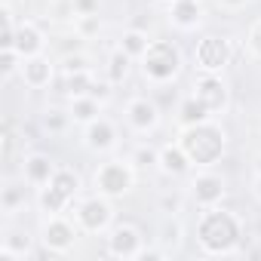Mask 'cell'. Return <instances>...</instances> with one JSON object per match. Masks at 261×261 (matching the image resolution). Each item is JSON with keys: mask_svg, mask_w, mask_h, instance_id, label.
Returning a JSON list of instances; mask_svg holds the SVG:
<instances>
[{"mask_svg": "<svg viewBox=\"0 0 261 261\" xmlns=\"http://www.w3.org/2000/svg\"><path fill=\"white\" fill-rule=\"evenodd\" d=\"M194 233H197V249L203 255L224 258V255L240 252L246 227H243V218L237 212H230L224 206H209V209H200Z\"/></svg>", "mask_w": 261, "mask_h": 261, "instance_id": "1", "label": "cell"}, {"mask_svg": "<svg viewBox=\"0 0 261 261\" xmlns=\"http://www.w3.org/2000/svg\"><path fill=\"white\" fill-rule=\"evenodd\" d=\"M178 145L185 148V154L191 157V163L197 169H212L221 163V157L227 151V133L221 123L203 120L197 126L178 129Z\"/></svg>", "mask_w": 261, "mask_h": 261, "instance_id": "2", "label": "cell"}, {"mask_svg": "<svg viewBox=\"0 0 261 261\" xmlns=\"http://www.w3.org/2000/svg\"><path fill=\"white\" fill-rule=\"evenodd\" d=\"M139 71L151 86H169L181 77L185 71V56L178 49V43L172 40H154L148 46V53L139 59Z\"/></svg>", "mask_w": 261, "mask_h": 261, "instance_id": "3", "label": "cell"}, {"mask_svg": "<svg viewBox=\"0 0 261 261\" xmlns=\"http://www.w3.org/2000/svg\"><path fill=\"white\" fill-rule=\"evenodd\" d=\"M80 191H83V178H80V172L71 169V166H59L56 175L49 178V185L37 191L40 212H46V215L71 212L74 203L80 200Z\"/></svg>", "mask_w": 261, "mask_h": 261, "instance_id": "4", "label": "cell"}, {"mask_svg": "<svg viewBox=\"0 0 261 261\" xmlns=\"http://www.w3.org/2000/svg\"><path fill=\"white\" fill-rule=\"evenodd\" d=\"M136 172H139V169L129 163V160L111 157V160H105V163L95 166V172H92V188H95L98 194L111 197V200H120V197H126V194H133V188H136Z\"/></svg>", "mask_w": 261, "mask_h": 261, "instance_id": "5", "label": "cell"}, {"mask_svg": "<svg viewBox=\"0 0 261 261\" xmlns=\"http://www.w3.org/2000/svg\"><path fill=\"white\" fill-rule=\"evenodd\" d=\"M71 215H74V221H77V227L83 233H108L114 227V218H117L114 200L105 197V194H98V191L89 194V197H80L74 203Z\"/></svg>", "mask_w": 261, "mask_h": 261, "instance_id": "6", "label": "cell"}, {"mask_svg": "<svg viewBox=\"0 0 261 261\" xmlns=\"http://www.w3.org/2000/svg\"><path fill=\"white\" fill-rule=\"evenodd\" d=\"M77 237H80L77 221L68 218V212H62V215H46L43 218L37 240H40L43 252H49V255H68L77 246Z\"/></svg>", "mask_w": 261, "mask_h": 261, "instance_id": "7", "label": "cell"}, {"mask_svg": "<svg viewBox=\"0 0 261 261\" xmlns=\"http://www.w3.org/2000/svg\"><path fill=\"white\" fill-rule=\"evenodd\" d=\"M233 59V43L218 34H206L194 46V68L200 74H221Z\"/></svg>", "mask_w": 261, "mask_h": 261, "instance_id": "8", "label": "cell"}, {"mask_svg": "<svg viewBox=\"0 0 261 261\" xmlns=\"http://www.w3.org/2000/svg\"><path fill=\"white\" fill-rule=\"evenodd\" d=\"M145 246H148L145 233L136 224H129V221H120V224H114L105 233V252L111 258H120V261H136Z\"/></svg>", "mask_w": 261, "mask_h": 261, "instance_id": "9", "label": "cell"}, {"mask_svg": "<svg viewBox=\"0 0 261 261\" xmlns=\"http://www.w3.org/2000/svg\"><path fill=\"white\" fill-rule=\"evenodd\" d=\"M188 197L197 209H209V206H221L227 197V178L218 175L215 169H200L191 185H188Z\"/></svg>", "mask_w": 261, "mask_h": 261, "instance_id": "10", "label": "cell"}, {"mask_svg": "<svg viewBox=\"0 0 261 261\" xmlns=\"http://www.w3.org/2000/svg\"><path fill=\"white\" fill-rule=\"evenodd\" d=\"M123 120H126V126L133 129L136 136H151V133H157L160 129V105L154 101V98H148V95H133L126 101V108H123Z\"/></svg>", "mask_w": 261, "mask_h": 261, "instance_id": "11", "label": "cell"}, {"mask_svg": "<svg viewBox=\"0 0 261 261\" xmlns=\"http://www.w3.org/2000/svg\"><path fill=\"white\" fill-rule=\"evenodd\" d=\"M191 92L212 111V117L215 114H227V108H230V86L224 83L221 74H200L194 80Z\"/></svg>", "mask_w": 261, "mask_h": 261, "instance_id": "12", "label": "cell"}, {"mask_svg": "<svg viewBox=\"0 0 261 261\" xmlns=\"http://www.w3.org/2000/svg\"><path fill=\"white\" fill-rule=\"evenodd\" d=\"M117 145H120V129L111 117L101 114L98 120L83 126V148L89 154H111Z\"/></svg>", "mask_w": 261, "mask_h": 261, "instance_id": "13", "label": "cell"}, {"mask_svg": "<svg viewBox=\"0 0 261 261\" xmlns=\"http://www.w3.org/2000/svg\"><path fill=\"white\" fill-rule=\"evenodd\" d=\"M22 83L28 89H46L53 80H56V62L40 53V56H31V59H22V71H19Z\"/></svg>", "mask_w": 261, "mask_h": 261, "instance_id": "14", "label": "cell"}, {"mask_svg": "<svg viewBox=\"0 0 261 261\" xmlns=\"http://www.w3.org/2000/svg\"><path fill=\"white\" fill-rule=\"evenodd\" d=\"M56 163H53V157L49 154H40V151H31V154H25L22 157V181H28V188H46L49 185V178L56 175Z\"/></svg>", "mask_w": 261, "mask_h": 261, "instance_id": "15", "label": "cell"}, {"mask_svg": "<svg viewBox=\"0 0 261 261\" xmlns=\"http://www.w3.org/2000/svg\"><path fill=\"white\" fill-rule=\"evenodd\" d=\"M22 59H31V56H40L46 53V31L34 22V19H22L19 28H16V46H13Z\"/></svg>", "mask_w": 261, "mask_h": 261, "instance_id": "16", "label": "cell"}, {"mask_svg": "<svg viewBox=\"0 0 261 261\" xmlns=\"http://www.w3.org/2000/svg\"><path fill=\"white\" fill-rule=\"evenodd\" d=\"M166 19L175 31H197L203 22V4L200 0H169Z\"/></svg>", "mask_w": 261, "mask_h": 261, "instance_id": "17", "label": "cell"}, {"mask_svg": "<svg viewBox=\"0 0 261 261\" xmlns=\"http://www.w3.org/2000/svg\"><path fill=\"white\" fill-rule=\"evenodd\" d=\"M191 169H194V163H191V157L185 154V148L178 145V139L160 148V160H157V172H160V175H166V178H181V175H188Z\"/></svg>", "mask_w": 261, "mask_h": 261, "instance_id": "18", "label": "cell"}, {"mask_svg": "<svg viewBox=\"0 0 261 261\" xmlns=\"http://www.w3.org/2000/svg\"><path fill=\"white\" fill-rule=\"evenodd\" d=\"M34 255V237H28L25 230H4V237H0V258L4 261H25Z\"/></svg>", "mask_w": 261, "mask_h": 261, "instance_id": "19", "label": "cell"}, {"mask_svg": "<svg viewBox=\"0 0 261 261\" xmlns=\"http://www.w3.org/2000/svg\"><path fill=\"white\" fill-rule=\"evenodd\" d=\"M203 120H212V111H209L194 92H188V95L178 101V108H175V123H178V129L197 126V123H203Z\"/></svg>", "mask_w": 261, "mask_h": 261, "instance_id": "20", "label": "cell"}, {"mask_svg": "<svg viewBox=\"0 0 261 261\" xmlns=\"http://www.w3.org/2000/svg\"><path fill=\"white\" fill-rule=\"evenodd\" d=\"M68 111L77 126H86L105 114V101H98L95 95H77V98H68Z\"/></svg>", "mask_w": 261, "mask_h": 261, "instance_id": "21", "label": "cell"}, {"mask_svg": "<svg viewBox=\"0 0 261 261\" xmlns=\"http://www.w3.org/2000/svg\"><path fill=\"white\" fill-rule=\"evenodd\" d=\"M154 43V37L148 34V31H142V28H126L123 34H120V40H117V46L133 59V62H139L145 53H148V46Z\"/></svg>", "mask_w": 261, "mask_h": 261, "instance_id": "22", "label": "cell"}, {"mask_svg": "<svg viewBox=\"0 0 261 261\" xmlns=\"http://www.w3.org/2000/svg\"><path fill=\"white\" fill-rule=\"evenodd\" d=\"M25 185L28 181H4V188H0V212H4L7 218H13V215H19L22 209H25V203H28V197H25Z\"/></svg>", "mask_w": 261, "mask_h": 261, "instance_id": "23", "label": "cell"}, {"mask_svg": "<svg viewBox=\"0 0 261 261\" xmlns=\"http://www.w3.org/2000/svg\"><path fill=\"white\" fill-rule=\"evenodd\" d=\"M129 71H133V59H129L120 46H114V49L108 53V59H105V80H108L111 86H120V83L129 77Z\"/></svg>", "mask_w": 261, "mask_h": 261, "instance_id": "24", "label": "cell"}, {"mask_svg": "<svg viewBox=\"0 0 261 261\" xmlns=\"http://www.w3.org/2000/svg\"><path fill=\"white\" fill-rule=\"evenodd\" d=\"M95 74L92 71H77V74H62V89L68 98H77V95H92L95 89Z\"/></svg>", "mask_w": 261, "mask_h": 261, "instance_id": "25", "label": "cell"}, {"mask_svg": "<svg viewBox=\"0 0 261 261\" xmlns=\"http://www.w3.org/2000/svg\"><path fill=\"white\" fill-rule=\"evenodd\" d=\"M181 233H185V227H181L178 215H163V224H160V237H157V243H160L169 255H175L178 246H181Z\"/></svg>", "mask_w": 261, "mask_h": 261, "instance_id": "26", "label": "cell"}, {"mask_svg": "<svg viewBox=\"0 0 261 261\" xmlns=\"http://www.w3.org/2000/svg\"><path fill=\"white\" fill-rule=\"evenodd\" d=\"M40 123H43V129H46L49 136H65L74 120H71V111H68V108H56V105H53V108L43 111Z\"/></svg>", "mask_w": 261, "mask_h": 261, "instance_id": "27", "label": "cell"}, {"mask_svg": "<svg viewBox=\"0 0 261 261\" xmlns=\"http://www.w3.org/2000/svg\"><path fill=\"white\" fill-rule=\"evenodd\" d=\"M157 160H160V148H154L151 142H139L133 148V154H129V163H133L136 169H157Z\"/></svg>", "mask_w": 261, "mask_h": 261, "instance_id": "28", "label": "cell"}, {"mask_svg": "<svg viewBox=\"0 0 261 261\" xmlns=\"http://www.w3.org/2000/svg\"><path fill=\"white\" fill-rule=\"evenodd\" d=\"M74 34H80L83 40H92L101 34V19L95 16H74Z\"/></svg>", "mask_w": 261, "mask_h": 261, "instance_id": "29", "label": "cell"}, {"mask_svg": "<svg viewBox=\"0 0 261 261\" xmlns=\"http://www.w3.org/2000/svg\"><path fill=\"white\" fill-rule=\"evenodd\" d=\"M59 68H62V74H77V71H92V59L80 49V53H68V56H62V62H59Z\"/></svg>", "mask_w": 261, "mask_h": 261, "instance_id": "30", "label": "cell"}, {"mask_svg": "<svg viewBox=\"0 0 261 261\" xmlns=\"http://www.w3.org/2000/svg\"><path fill=\"white\" fill-rule=\"evenodd\" d=\"M22 71V56L16 49H0V77L10 80Z\"/></svg>", "mask_w": 261, "mask_h": 261, "instance_id": "31", "label": "cell"}, {"mask_svg": "<svg viewBox=\"0 0 261 261\" xmlns=\"http://www.w3.org/2000/svg\"><path fill=\"white\" fill-rule=\"evenodd\" d=\"M101 0H71V16H95Z\"/></svg>", "mask_w": 261, "mask_h": 261, "instance_id": "32", "label": "cell"}, {"mask_svg": "<svg viewBox=\"0 0 261 261\" xmlns=\"http://www.w3.org/2000/svg\"><path fill=\"white\" fill-rule=\"evenodd\" d=\"M246 46L252 49V56H258V59H261V19H258V22H252L249 34H246Z\"/></svg>", "mask_w": 261, "mask_h": 261, "instance_id": "33", "label": "cell"}, {"mask_svg": "<svg viewBox=\"0 0 261 261\" xmlns=\"http://www.w3.org/2000/svg\"><path fill=\"white\" fill-rule=\"evenodd\" d=\"M160 212L163 215H178L181 212V197L178 194H163L160 197Z\"/></svg>", "mask_w": 261, "mask_h": 261, "instance_id": "34", "label": "cell"}, {"mask_svg": "<svg viewBox=\"0 0 261 261\" xmlns=\"http://www.w3.org/2000/svg\"><path fill=\"white\" fill-rule=\"evenodd\" d=\"M163 258H169V252L157 243V246H145L142 249V255H139V261H163Z\"/></svg>", "mask_w": 261, "mask_h": 261, "instance_id": "35", "label": "cell"}, {"mask_svg": "<svg viewBox=\"0 0 261 261\" xmlns=\"http://www.w3.org/2000/svg\"><path fill=\"white\" fill-rule=\"evenodd\" d=\"M13 145H16V136H13V129L7 126V129H4V163L13 160Z\"/></svg>", "mask_w": 261, "mask_h": 261, "instance_id": "36", "label": "cell"}, {"mask_svg": "<svg viewBox=\"0 0 261 261\" xmlns=\"http://www.w3.org/2000/svg\"><path fill=\"white\" fill-rule=\"evenodd\" d=\"M215 4L221 7V10H227V13H240V10H246L252 0H215Z\"/></svg>", "mask_w": 261, "mask_h": 261, "instance_id": "37", "label": "cell"}, {"mask_svg": "<svg viewBox=\"0 0 261 261\" xmlns=\"http://www.w3.org/2000/svg\"><path fill=\"white\" fill-rule=\"evenodd\" d=\"M252 194H255V200L261 203V175H255V178H252Z\"/></svg>", "mask_w": 261, "mask_h": 261, "instance_id": "38", "label": "cell"}, {"mask_svg": "<svg viewBox=\"0 0 261 261\" xmlns=\"http://www.w3.org/2000/svg\"><path fill=\"white\" fill-rule=\"evenodd\" d=\"M252 166H255V175H261V154H255V163Z\"/></svg>", "mask_w": 261, "mask_h": 261, "instance_id": "39", "label": "cell"}, {"mask_svg": "<svg viewBox=\"0 0 261 261\" xmlns=\"http://www.w3.org/2000/svg\"><path fill=\"white\" fill-rule=\"evenodd\" d=\"M166 4H169V0H166Z\"/></svg>", "mask_w": 261, "mask_h": 261, "instance_id": "40", "label": "cell"}, {"mask_svg": "<svg viewBox=\"0 0 261 261\" xmlns=\"http://www.w3.org/2000/svg\"><path fill=\"white\" fill-rule=\"evenodd\" d=\"M258 123H261V120H258Z\"/></svg>", "mask_w": 261, "mask_h": 261, "instance_id": "41", "label": "cell"}]
</instances>
